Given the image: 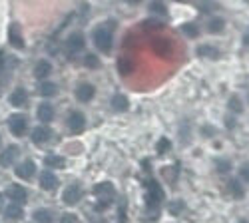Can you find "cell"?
Instances as JSON below:
<instances>
[{
  "instance_id": "cell-17",
  "label": "cell",
  "mask_w": 249,
  "mask_h": 223,
  "mask_svg": "<svg viewBox=\"0 0 249 223\" xmlns=\"http://www.w3.org/2000/svg\"><path fill=\"white\" fill-rule=\"evenodd\" d=\"M50 74H52V64L48 62V60H38L36 66H34V78L46 80Z\"/></svg>"
},
{
  "instance_id": "cell-6",
  "label": "cell",
  "mask_w": 249,
  "mask_h": 223,
  "mask_svg": "<svg viewBox=\"0 0 249 223\" xmlns=\"http://www.w3.org/2000/svg\"><path fill=\"white\" fill-rule=\"evenodd\" d=\"M161 199H163L161 188L156 184L154 179H150V181H148V206H150V209H154L156 206H160Z\"/></svg>"
},
{
  "instance_id": "cell-8",
  "label": "cell",
  "mask_w": 249,
  "mask_h": 223,
  "mask_svg": "<svg viewBox=\"0 0 249 223\" xmlns=\"http://www.w3.org/2000/svg\"><path fill=\"white\" fill-rule=\"evenodd\" d=\"M152 48H154V52H156L158 56H161V58H170L172 52H174V46H172V42H170L168 38H158V40H154Z\"/></svg>"
},
{
  "instance_id": "cell-15",
  "label": "cell",
  "mask_w": 249,
  "mask_h": 223,
  "mask_svg": "<svg viewBox=\"0 0 249 223\" xmlns=\"http://www.w3.org/2000/svg\"><path fill=\"white\" fill-rule=\"evenodd\" d=\"M94 94H96V90H94V86L92 84H80L78 88H76V100L78 102H90V100L94 98Z\"/></svg>"
},
{
  "instance_id": "cell-20",
  "label": "cell",
  "mask_w": 249,
  "mask_h": 223,
  "mask_svg": "<svg viewBox=\"0 0 249 223\" xmlns=\"http://www.w3.org/2000/svg\"><path fill=\"white\" fill-rule=\"evenodd\" d=\"M38 92H40V96H42V98H52V96L58 94V86H56L54 82H50V80L46 78V80H42V82H40Z\"/></svg>"
},
{
  "instance_id": "cell-7",
  "label": "cell",
  "mask_w": 249,
  "mask_h": 223,
  "mask_svg": "<svg viewBox=\"0 0 249 223\" xmlns=\"http://www.w3.org/2000/svg\"><path fill=\"white\" fill-rule=\"evenodd\" d=\"M6 195L12 199V204H18V206L26 204V199H28V191H26L22 186H16V184L8 186V189H6Z\"/></svg>"
},
{
  "instance_id": "cell-25",
  "label": "cell",
  "mask_w": 249,
  "mask_h": 223,
  "mask_svg": "<svg viewBox=\"0 0 249 223\" xmlns=\"http://www.w3.org/2000/svg\"><path fill=\"white\" fill-rule=\"evenodd\" d=\"M207 30H210V32H213V34L221 32V30H223V20L213 16V18L210 20V22H207Z\"/></svg>"
},
{
  "instance_id": "cell-2",
  "label": "cell",
  "mask_w": 249,
  "mask_h": 223,
  "mask_svg": "<svg viewBox=\"0 0 249 223\" xmlns=\"http://www.w3.org/2000/svg\"><path fill=\"white\" fill-rule=\"evenodd\" d=\"M114 186L110 184V181H102V184H96L94 186V195L98 197V204H96V209L98 211H104L112 201H114Z\"/></svg>"
},
{
  "instance_id": "cell-13",
  "label": "cell",
  "mask_w": 249,
  "mask_h": 223,
  "mask_svg": "<svg viewBox=\"0 0 249 223\" xmlns=\"http://www.w3.org/2000/svg\"><path fill=\"white\" fill-rule=\"evenodd\" d=\"M10 104L14 108H24L28 104V92L24 88H14L10 94Z\"/></svg>"
},
{
  "instance_id": "cell-41",
  "label": "cell",
  "mask_w": 249,
  "mask_h": 223,
  "mask_svg": "<svg viewBox=\"0 0 249 223\" xmlns=\"http://www.w3.org/2000/svg\"><path fill=\"white\" fill-rule=\"evenodd\" d=\"M98 223H106V221H98Z\"/></svg>"
},
{
  "instance_id": "cell-18",
  "label": "cell",
  "mask_w": 249,
  "mask_h": 223,
  "mask_svg": "<svg viewBox=\"0 0 249 223\" xmlns=\"http://www.w3.org/2000/svg\"><path fill=\"white\" fill-rule=\"evenodd\" d=\"M40 186H42L46 191H54L58 188V177L52 173V172H42L40 173Z\"/></svg>"
},
{
  "instance_id": "cell-29",
  "label": "cell",
  "mask_w": 249,
  "mask_h": 223,
  "mask_svg": "<svg viewBox=\"0 0 249 223\" xmlns=\"http://www.w3.org/2000/svg\"><path fill=\"white\" fill-rule=\"evenodd\" d=\"M181 30H183V34H185V36H190V38H196V36L199 34V30H197V26H196V24H185Z\"/></svg>"
},
{
  "instance_id": "cell-23",
  "label": "cell",
  "mask_w": 249,
  "mask_h": 223,
  "mask_svg": "<svg viewBox=\"0 0 249 223\" xmlns=\"http://www.w3.org/2000/svg\"><path fill=\"white\" fill-rule=\"evenodd\" d=\"M8 219H20L24 215V211H22V207H20L18 204H10V206H6L4 207V211H2Z\"/></svg>"
},
{
  "instance_id": "cell-30",
  "label": "cell",
  "mask_w": 249,
  "mask_h": 223,
  "mask_svg": "<svg viewBox=\"0 0 249 223\" xmlns=\"http://www.w3.org/2000/svg\"><path fill=\"white\" fill-rule=\"evenodd\" d=\"M230 189H231V193L235 195V197H243V188L239 186V181H230Z\"/></svg>"
},
{
  "instance_id": "cell-14",
  "label": "cell",
  "mask_w": 249,
  "mask_h": 223,
  "mask_svg": "<svg viewBox=\"0 0 249 223\" xmlns=\"http://www.w3.org/2000/svg\"><path fill=\"white\" fill-rule=\"evenodd\" d=\"M8 40H10V44L18 50H24V38H22V32H20V28L16 24H10L8 28Z\"/></svg>"
},
{
  "instance_id": "cell-27",
  "label": "cell",
  "mask_w": 249,
  "mask_h": 223,
  "mask_svg": "<svg viewBox=\"0 0 249 223\" xmlns=\"http://www.w3.org/2000/svg\"><path fill=\"white\" fill-rule=\"evenodd\" d=\"M150 10L154 12V14H161V16H168V8H165V4L163 2H160V0H154L152 2V6H150Z\"/></svg>"
},
{
  "instance_id": "cell-42",
  "label": "cell",
  "mask_w": 249,
  "mask_h": 223,
  "mask_svg": "<svg viewBox=\"0 0 249 223\" xmlns=\"http://www.w3.org/2000/svg\"><path fill=\"white\" fill-rule=\"evenodd\" d=\"M0 144H2V137H0Z\"/></svg>"
},
{
  "instance_id": "cell-22",
  "label": "cell",
  "mask_w": 249,
  "mask_h": 223,
  "mask_svg": "<svg viewBox=\"0 0 249 223\" xmlns=\"http://www.w3.org/2000/svg\"><path fill=\"white\" fill-rule=\"evenodd\" d=\"M118 72L122 76H130L134 72V62H132L130 58H120L118 60Z\"/></svg>"
},
{
  "instance_id": "cell-36",
  "label": "cell",
  "mask_w": 249,
  "mask_h": 223,
  "mask_svg": "<svg viewBox=\"0 0 249 223\" xmlns=\"http://www.w3.org/2000/svg\"><path fill=\"white\" fill-rule=\"evenodd\" d=\"M239 175H241L245 181H249V166H243L241 172H239Z\"/></svg>"
},
{
  "instance_id": "cell-24",
  "label": "cell",
  "mask_w": 249,
  "mask_h": 223,
  "mask_svg": "<svg viewBox=\"0 0 249 223\" xmlns=\"http://www.w3.org/2000/svg\"><path fill=\"white\" fill-rule=\"evenodd\" d=\"M32 217L36 223H52V213L48 209H36Z\"/></svg>"
},
{
  "instance_id": "cell-4",
  "label": "cell",
  "mask_w": 249,
  "mask_h": 223,
  "mask_svg": "<svg viewBox=\"0 0 249 223\" xmlns=\"http://www.w3.org/2000/svg\"><path fill=\"white\" fill-rule=\"evenodd\" d=\"M8 128H10V134L16 136V137H22L26 132H28V118L24 114H14L8 118Z\"/></svg>"
},
{
  "instance_id": "cell-40",
  "label": "cell",
  "mask_w": 249,
  "mask_h": 223,
  "mask_svg": "<svg viewBox=\"0 0 249 223\" xmlns=\"http://www.w3.org/2000/svg\"><path fill=\"white\" fill-rule=\"evenodd\" d=\"M178 2H185V0H178Z\"/></svg>"
},
{
  "instance_id": "cell-33",
  "label": "cell",
  "mask_w": 249,
  "mask_h": 223,
  "mask_svg": "<svg viewBox=\"0 0 249 223\" xmlns=\"http://www.w3.org/2000/svg\"><path fill=\"white\" fill-rule=\"evenodd\" d=\"M230 108L235 110V112H241V102H239L237 98H231V100H230Z\"/></svg>"
},
{
  "instance_id": "cell-11",
  "label": "cell",
  "mask_w": 249,
  "mask_h": 223,
  "mask_svg": "<svg viewBox=\"0 0 249 223\" xmlns=\"http://www.w3.org/2000/svg\"><path fill=\"white\" fill-rule=\"evenodd\" d=\"M18 154H20L18 146H8L2 154H0V166H2V168H10V166L14 164V161H16Z\"/></svg>"
},
{
  "instance_id": "cell-3",
  "label": "cell",
  "mask_w": 249,
  "mask_h": 223,
  "mask_svg": "<svg viewBox=\"0 0 249 223\" xmlns=\"http://www.w3.org/2000/svg\"><path fill=\"white\" fill-rule=\"evenodd\" d=\"M84 48H86V40H84V36H82V32H72L64 42V50H66L68 58L78 56Z\"/></svg>"
},
{
  "instance_id": "cell-26",
  "label": "cell",
  "mask_w": 249,
  "mask_h": 223,
  "mask_svg": "<svg viewBox=\"0 0 249 223\" xmlns=\"http://www.w3.org/2000/svg\"><path fill=\"white\" fill-rule=\"evenodd\" d=\"M84 66L90 68V70L100 68V58H98L96 54H86V56H84Z\"/></svg>"
},
{
  "instance_id": "cell-37",
  "label": "cell",
  "mask_w": 249,
  "mask_h": 223,
  "mask_svg": "<svg viewBox=\"0 0 249 223\" xmlns=\"http://www.w3.org/2000/svg\"><path fill=\"white\" fill-rule=\"evenodd\" d=\"M4 207H6V206H4V195L0 193V211H4Z\"/></svg>"
},
{
  "instance_id": "cell-31",
  "label": "cell",
  "mask_w": 249,
  "mask_h": 223,
  "mask_svg": "<svg viewBox=\"0 0 249 223\" xmlns=\"http://www.w3.org/2000/svg\"><path fill=\"white\" fill-rule=\"evenodd\" d=\"M168 150H170V139H168V137H161V139L158 141V152L163 154V152H168Z\"/></svg>"
},
{
  "instance_id": "cell-19",
  "label": "cell",
  "mask_w": 249,
  "mask_h": 223,
  "mask_svg": "<svg viewBox=\"0 0 249 223\" xmlns=\"http://www.w3.org/2000/svg\"><path fill=\"white\" fill-rule=\"evenodd\" d=\"M110 104H112V110H114V112H126V110L130 108L128 98L124 96V94H114Z\"/></svg>"
},
{
  "instance_id": "cell-9",
  "label": "cell",
  "mask_w": 249,
  "mask_h": 223,
  "mask_svg": "<svg viewBox=\"0 0 249 223\" xmlns=\"http://www.w3.org/2000/svg\"><path fill=\"white\" fill-rule=\"evenodd\" d=\"M34 173H36V164L32 159H24V161H20V164L16 166V175L20 179H32Z\"/></svg>"
},
{
  "instance_id": "cell-16",
  "label": "cell",
  "mask_w": 249,
  "mask_h": 223,
  "mask_svg": "<svg viewBox=\"0 0 249 223\" xmlns=\"http://www.w3.org/2000/svg\"><path fill=\"white\" fill-rule=\"evenodd\" d=\"M54 106L50 102H42L38 106V120L40 121H44V124H50V121L54 120Z\"/></svg>"
},
{
  "instance_id": "cell-10",
  "label": "cell",
  "mask_w": 249,
  "mask_h": 223,
  "mask_svg": "<svg viewBox=\"0 0 249 223\" xmlns=\"http://www.w3.org/2000/svg\"><path fill=\"white\" fill-rule=\"evenodd\" d=\"M62 199H64V204H68V206L78 204V201L82 199V188H80L78 184L68 186V188L64 189V193H62Z\"/></svg>"
},
{
  "instance_id": "cell-5",
  "label": "cell",
  "mask_w": 249,
  "mask_h": 223,
  "mask_svg": "<svg viewBox=\"0 0 249 223\" xmlns=\"http://www.w3.org/2000/svg\"><path fill=\"white\" fill-rule=\"evenodd\" d=\"M68 128H70L72 134H80L82 130L86 128V118H84V114L78 112V110H72V112L68 114Z\"/></svg>"
},
{
  "instance_id": "cell-1",
  "label": "cell",
  "mask_w": 249,
  "mask_h": 223,
  "mask_svg": "<svg viewBox=\"0 0 249 223\" xmlns=\"http://www.w3.org/2000/svg\"><path fill=\"white\" fill-rule=\"evenodd\" d=\"M114 24H100L94 28L92 32V42L94 46L102 52V54H110L112 52V46H114Z\"/></svg>"
},
{
  "instance_id": "cell-34",
  "label": "cell",
  "mask_w": 249,
  "mask_h": 223,
  "mask_svg": "<svg viewBox=\"0 0 249 223\" xmlns=\"http://www.w3.org/2000/svg\"><path fill=\"white\" fill-rule=\"evenodd\" d=\"M181 207H183V204H181V201H178V204H172V209H170V211H172L174 215H179V213H181Z\"/></svg>"
},
{
  "instance_id": "cell-12",
  "label": "cell",
  "mask_w": 249,
  "mask_h": 223,
  "mask_svg": "<svg viewBox=\"0 0 249 223\" xmlns=\"http://www.w3.org/2000/svg\"><path fill=\"white\" fill-rule=\"evenodd\" d=\"M52 137V130L50 128H46V126H38V128H34L32 130V141L36 146H42V144H46V141Z\"/></svg>"
},
{
  "instance_id": "cell-32",
  "label": "cell",
  "mask_w": 249,
  "mask_h": 223,
  "mask_svg": "<svg viewBox=\"0 0 249 223\" xmlns=\"http://www.w3.org/2000/svg\"><path fill=\"white\" fill-rule=\"evenodd\" d=\"M60 223H78V217L74 213H64L60 217Z\"/></svg>"
},
{
  "instance_id": "cell-21",
  "label": "cell",
  "mask_w": 249,
  "mask_h": 223,
  "mask_svg": "<svg viewBox=\"0 0 249 223\" xmlns=\"http://www.w3.org/2000/svg\"><path fill=\"white\" fill-rule=\"evenodd\" d=\"M44 164H46V168H52V170H60V168H64V166H66V161H64V157H62V155H56V154H48V155L44 157Z\"/></svg>"
},
{
  "instance_id": "cell-38",
  "label": "cell",
  "mask_w": 249,
  "mask_h": 223,
  "mask_svg": "<svg viewBox=\"0 0 249 223\" xmlns=\"http://www.w3.org/2000/svg\"><path fill=\"white\" fill-rule=\"evenodd\" d=\"M126 2H130V4H140L142 0H126Z\"/></svg>"
},
{
  "instance_id": "cell-39",
  "label": "cell",
  "mask_w": 249,
  "mask_h": 223,
  "mask_svg": "<svg viewBox=\"0 0 249 223\" xmlns=\"http://www.w3.org/2000/svg\"><path fill=\"white\" fill-rule=\"evenodd\" d=\"M239 223H249V221H247V219H241V221H239Z\"/></svg>"
},
{
  "instance_id": "cell-35",
  "label": "cell",
  "mask_w": 249,
  "mask_h": 223,
  "mask_svg": "<svg viewBox=\"0 0 249 223\" xmlns=\"http://www.w3.org/2000/svg\"><path fill=\"white\" fill-rule=\"evenodd\" d=\"M4 68H6V54L0 52V74L4 72Z\"/></svg>"
},
{
  "instance_id": "cell-28",
  "label": "cell",
  "mask_w": 249,
  "mask_h": 223,
  "mask_svg": "<svg viewBox=\"0 0 249 223\" xmlns=\"http://www.w3.org/2000/svg\"><path fill=\"white\" fill-rule=\"evenodd\" d=\"M197 54H199V56L217 58V50H213V46H199V48H197Z\"/></svg>"
}]
</instances>
